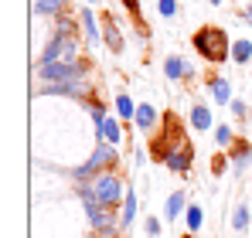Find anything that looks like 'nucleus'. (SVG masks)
Instances as JSON below:
<instances>
[{
	"mask_svg": "<svg viewBox=\"0 0 252 238\" xmlns=\"http://www.w3.org/2000/svg\"><path fill=\"white\" fill-rule=\"evenodd\" d=\"M249 221H252L249 201H239V204H235V211H232V228L242 235V232H249Z\"/></svg>",
	"mask_w": 252,
	"mask_h": 238,
	"instance_id": "obj_18",
	"label": "nucleus"
},
{
	"mask_svg": "<svg viewBox=\"0 0 252 238\" xmlns=\"http://www.w3.org/2000/svg\"><path fill=\"white\" fill-rule=\"evenodd\" d=\"M181 238H194V235H191V232H184V235H181Z\"/></svg>",
	"mask_w": 252,
	"mask_h": 238,
	"instance_id": "obj_31",
	"label": "nucleus"
},
{
	"mask_svg": "<svg viewBox=\"0 0 252 238\" xmlns=\"http://www.w3.org/2000/svg\"><path fill=\"white\" fill-rule=\"evenodd\" d=\"M228 109H232V116L239 119V122H242V119H249V106H246L242 99H232V102H228Z\"/></svg>",
	"mask_w": 252,
	"mask_h": 238,
	"instance_id": "obj_26",
	"label": "nucleus"
},
{
	"mask_svg": "<svg viewBox=\"0 0 252 238\" xmlns=\"http://www.w3.org/2000/svg\"><path fill=\"white\" fill-rule=\"evenodd\" d=\"M228 163H232V174H242L246 167H252V140H235L232 150H228Z\"/></svg>",
	"mask_w": 252,
	"mask_h": 238,
	"instance_id": "obj_10",
	"label": "nucleus"
},
{
	"mask_svg": "<svg viewBox=\"0 0 252 238\" xmlns=\"http://www.w3.org/2000/svg\"><path fill=\"white\" fill-rule=\"evenodd\" d=\"M242 21L252 28V3H246V7H242Z\"/></svg>",
	"mask_w": 252,
	"mask_h": 238,
	"instance_id": "obj_29",
	"label": "nucleus"
},
{
	"mask_svg": "<svg viewBox=\"0 0 252 238\" xmlns=\"http://www.w3.org/2000/svg\"><path fill=\"white\" fill-rule=\"evenodd\" d=\"M143 235H147V238H157V235H160V221H157L154 214L143 221Z\"/></svg>",
	"mask_w": 252,
	"mask_h": 238,
	"instance_id": "obj_27",
	"label": "nucleus"
},
{
	"mask_svg": "<svg viewBox=\"0 0 252 238\" xmlns=\"http://www.w3.org/2000/svg\"><path fill=\"white\" fill-rule=\"evenodd\" d=\"M79 34H82V24L75 17H58L55 21V31L51 38L44 41L41 48V61L38 65H55V61H79L85 58L82 55V44H79Z\"/></svg>",
	"mask_w": 252,
	"mask_h": 238,
	"instance_id": "obj_1",
	"label": "nucleus"
},
{
	"mask_svg": "<svg viewBox=\"0 0 252 238\" xmlns=\"http://www.w3.org/2000/svg\"><path fill=\"white\" fill-rule=\"evenodd\" d=\"M191 48H194L205 61H211V65H221V61L232 58V41L225 34V28H218V24L198 28V31L191 34Z\"/></svg>",
	"mask_w": 252,
	"mask_h": 238,
	"instance_id": "obj_3",
	"label": "nucleus"
},
{
	"mask_svg": "<svg viewBox=\"0 0 252 238\" xmlns=\"http://www.w3.org/2000/svg\"><path fill=\"white\" fill-rule=\"evenodd\" d=\"M249 95H252V92H249Z\"/></svg>",
	"mask_w": 252,
	"mask_h": 238,
	"instance_id": "obj_33",
	"label": "nucleus"
},
{
	"mask_svg": "<svg viewBox=\"0 0 252 238\" xmlns=\"http://www.w3.org/2000/svg\"><path fill=\"white\" fill-rule=\"evenodd\" d=\"M232 61H235V65H252V41L249 38L232 41Z\"/></svg>",
	"mask_w": 252,
	"mask_h": 238,
	"instance_id": "obj_19",
	"label": "nucleus"
},
{
	"mask_svg": "<svg viewBox=\"0 0 252 238\" xmlns=\"http://www.w3.org/2000/svg\"><path fill=\"white\" fill-rule=\"evenodd\" d=\"M228 167H232V163H228V157H215V160H211V170H215V174H225Z\"/></svg>",
	"mask_w": 252,
	"mask_h": 238,
	"instance_id": "obj_28",
	"label": "nucleus"
},
{
	"mask_svg": "<svg viewBox=\"0 0 252 238\" xmlns=\"http://www.w3.org/2000/svg\"><path fill=\"white\" fill-rule=\"evenodd\" d=\"M34 75L44 85H65V82H89L92 75V61L79 58V61H55V65H34Z\"/></svg>",
	"mask_w": 252,
	"mask_h": 238,
	"instance_id": "obj_4",
	"label": "nucleus"
},
{
	"mask_svg": "<svg viewBox=\"0 0 252 238\" xmlns=\"http://www.w3.org/2000/svg\"><path fill=\"white\" fill-rule=\"evenodd\" d=\"M235 140H239V136L232 133V126H228V122H218V126H215V147H218V150H232V143H235Z\"/></svg>",
	"mask_w": 252,
	"mask_h": 238,
	"instance_id": "obj_22",
	"label": "nucleus"
},
{
	"mask_svg": "<svg viewBox=\"0 0 252 238\" xmlns=\"http://www.w3.org/2000/svg\"><path fill=\"white\" fill-rule=\"evenodd\" d=\"M184 211H188V191L177 187V191H170L167 201H164V218H167V221H177V214H184Z\"/></svg>",
	"mask_w": 252,
	"mask_h": 238,
	"instance_id": "obj_14",
	"label": "nucleus"
},
{
	"mask_svg": "<svg viewBox=\"0 0 252 238\" xmlns=\"http://www.w3.org/2000/svg\"><path fill=\"white\" fill-rule=\"evenodd\" d=\"M205 92H208L218 106H228V102L235 99V95H232V82L225 79V75H208V79H205Z\"/></svg>",
	"mask_w": 252,
	"mask_h": 238,
	"instance_id": "obj_12",
	"label": "nucleus"
},
{
	"mask_svg": "<svg viewBox=\"0 0 252 238\" xmlns=\"http://www.w3.org/2000/svg\"><path fill=\"white\" fill-rule=\"evenodd\" d=\"M85 109H89V116H92V122H95V133H99V126L109 119V113H106V106L92 95V99H85Z\"/></svg>",
	"mask_w": 252,
	"mask_h": 238,
	"instance_id": "obj_23",
	"label": "nucleus"
},
{
	"mask_svg": "<svg viewBox=\"0 0 252 238\" xmlns=\"http://www.w3.org/2000/svg\"><path fill=\"white\" fill-rule=\"evenodd\" d=\"M194 75H198V68L188 58H181V55H167L164 58V79L167 82H194Z\"/></svg>",
	"mask_w": 252,
	"mask_h": 238,
	"instance_id": "obj_7",
	"label": "nucleus"
},
{
	"mask_svg": "<svg viewBox=\"0 0 252 238\" xmlns=\"http://www.w3.org/2000/svg\"><path fill=\"white\" fill-rule=\"evenodd\" d=\"M208 3H211V7H221V3H225V0H208Z\"/></svg>",
	"mask_w": 252,
	"mask_h": 238,
	"instance_id": "obj_30",
	"label": "nucleus"
},
{
	"mask_svg": "<svg viewBox=\"0 0 252 238\" xmlns=\"http://www.w3.org/2000/svg\"><path fill=\"white\" fill-rule=\"evenodd\" d=\"M157 14L167 17V21H174V17L181 14V7H177V0H157Z\"/></svg>",
	"mask_w": 252,
	"mask_h": 238,
	"instance_id": "obj_25",
	"label": "nucleus"
},
{
	"mask_svg": "<svg viewBox=\"0 0 252 238\" xmlns=\"http://www.w3.org/2000/svg\"><path fill=\"white\" fill-rule=\"evenodd\" d=\"M85 3H99V0H85Z\"/></svg>",
	"mask_w": 252,
	"mask_h": 238,
	"instance_id": "obj_32",
	"label": "nucleus"
},
{
	"mask_svg": "<svg viewBox=\"0 0 252 238\" xmlns=\"http://www.w3.org/2000/svg\"><path fill=\"white\" fill-rule=\"evenodd\" d=\"M102 41H106V48H109L113 55H123L126 38H123V31H120V24H116L113 14H102Z\"/></svg>",
	"mask_w": 252,
	"mask_h": 238,
	"instance_id": "obj_9",
	"label": "nucleus"
},
{
	"mask_svg": "<svg viewBox=\"0 0 252 238\" xmlns=\"http://www.w3.org/2000/svg\"><path fill=\"white\" fill-rule=\"evenodd\" d=\"M65 10H68V0H34V14L38 17H65Z\"/></svg>",
	"mask_w": 252,
	"mask_h": 238,
	"instance_id": "obj_16",
	"label": "nucleus"
},
{
	"mask_svg": "<svg viewBox=\"0 0 252 238\" xmlns=\"http://www.w3.org/2000/svg\"><path fill=\"white\" fill-rule=\"evenodd\" d=\"M191 163H194V147H191V143H184V147L170 150L167 157H164V167H167L170 174H188V170H191Z\"/></svg>",
	"mask_w": 252,
	"mask_h": 238,
	"instance_id": "obj_8",
	"label": "nucleus"
},
{
	"mask_svg": "<svg viewBox=\"0 0 252 238\" xmlns=\"http://www.w3.org/2000/svg\"><path fill=\"white\" fill-rule=\"evenodd\" d=\"M92 191H95V201L102 204V208H123V201H126V187L123 184V177H120V170H109V174H102V177H95L92 180Z\"/></svg>",
	"mask_w": 252,
	"mask_h": 238,
	"instance_id": "obj_6",
	"label": "nucleus"
},
{
	"mask_svg": "<svg viewBox=\"0 0 252 238\" xmlns=\"http://www.w3.org/2000/svg\"><path fill=\"white\" fill-rule=\"evenodd\" d=\"M136 221V191H126V201H123V221L120 228H129Z\"/></svg>",
	"mask_w": 252,
	"mask_h": 238,
	"instance_id": "obj_24",
	"label": "nucleus"
},
{
	"mask_svg": "<svg viewBox=\"0 0 252 238\" xmlns=\"http://www.w3.org/2000/svg\"><path fill=\"white\" fill-rule=\"evenodd\" d=\"M109 170H120V153H116V147L95 143L92 153L85 157V163H79V167L68 170V180H72V184H92L95 177H102V174H109Z\"/></svg>",
	"mask_w": 252,
	"mask_h": 238,
	"instance_id": "obj_2",
	"label": "nucleus"
},
{
	"mask_svg": "<svg viewBox=\"0 0 252 238\" xmlns=\"http://www.w3.org/2000/svg\"><path fill=\"white\" fill-rule=\"evenodd\" d=\"M116 116L123 119V122H133V119H136V102H133L126 92L116 95Z\"/></svg>",
	"mask_w": 252,
	"mask_h": 238,
	"instance_id": "obj_21",
	"label": "nucleus"
},
{
	"mask_svg": "<svg viewBox=\"0 0 252 238\" xmlns=\"http://www.w3.org/2000/svg\"><path fill=\"white\" fill-rule=\"evenodd\" d=\"M211 126H215V116H211V109L205 106V102H198V106L191 109V129L205 133V129H211Z\"/></svg>",
	"mask_w": 252,
	"mask_h": 238,
	"instance_id": "obj_17",
	"label": "nucleus"
},
{
	"mask_svg": "<svg viewBox=\"0 0 252 238\" xmlns=\"http://www.w3.org/2000/svg\"><path fill=\"white\" fill-rule=\"evenodd\" d=\"M184 143H188V140H184V126H181L177 113H164L160 129H157L154 140H150V157L164 163V157H167L170 150H177V147H184Z\"/></svg>",
	"mask_w": 252,
	"mask_h": 238,
	"instance_id": "obj_5",
	"label": "nucleus"
},
{
	"mask_svg": "<svg viewBox=\"0 0 252 238\" xmlns=\"http://www.w3.org/2000/svg\"><path fill=\"white\" fill-rule=\"evenodd\" d=\"M157 122H164V116H160L157 106H150V102H140V106H136V119H133V126H136L140 133H157Z\"/></svg>",
	"mask_w": 252,
	"mask_h": 238,
	"instance_id": "obj_11",
	"label": "nucleus"
},
{
	"mask_svg": "<svg viewBox=\"0 0 252 238\" xmlns=\"http://www.w3.org/2000/svg\"><path fill=\"white\" fill-rule=\"evenodd\" d=\"M95 143H109V147H120L123 143V126H120V116H113L99 126V133H95Z\"/></svg>",
	"mask_w": 252,
	"mask_h": 238,
	"instance_id": "obj_13",
	"label": "nucleus"
},
{
	"mask_svg": "<svg viewBox=\"0 0 252 238\" xmlns=\"http://www.w3.org/2000/svg\"><path fill=\"white\" fill-rule=\"evenodd\" d=\"M184 225H188L191 235L205 228V211H201V204H188V211H184Z\"/></svg>",
	"mask_w": 252,
	"mask_h": 238,
	"instance_id": "obj_20",
	"label": "nucleus"
},
{
	"mask_svg": "<svg viewBox=\"0 0 252 238\" xmlns=\"http://www.w3.org/2000/svg\"><path fill=\"white\" fill-rule=\"evenodd\" d=\"M79 24H82V34L89 44H99V38H102V28L95 24V10L92 7H82L79 10Z\"/></svg>",
	"mask_w": 252,
	"mask_h": 238,
	"instance_id": "obj_15",
	"label": "nucleus"
}]
</instances>
